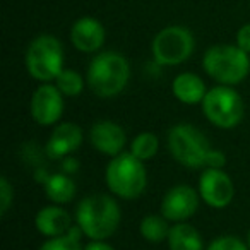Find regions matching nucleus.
<instances>
[{"label": "nucleus", "mask_w": 250, "mask_h": 250, "mask_svg": "<svg viewBox=\"0 0 250 250\" xmlns=\"http://www.w3.org/2000/svg\"><path fill=\"white\" fill-rule=\"evenodd\" d=\"M199 195L209 208L225 209L235 197V185L219 168H204L199 177Z\"/></svg>", "instance_id": "nucleus-9"}, {"label": "nucleus", "mask_w": 250, "mask_h": 250, "mask_svg": "<svg viewBox=\"0 0 250 250\" xmlns=\"http://www.w3.org/2000/svg\"><path fill=\"white\" fill-rule=\"evenodd\" d=\"M26 69L33 79L52 83L63 70V46L52 35H40L26 50Z\"/></svg>", "instance_id": "nucleus-6"}, {"label": "nucleus", "mask_w": 250, "mask_h": 250, "mask_svg": "<svg viewBox=\"0 0 250 250\" xmlns=\"http://www.w3.org/2000/svg\"><path fill=\"white\" fill-rule=\"evenodd\" d=\"M201 195L190 185H175L161 201V216L171 223H184L197 212Z\"/></svg>", "instance_id": "nucleus-11"}, {"label": "nucleus", "mask_w": 250, "mask_h": 250, "mask_svg": "<svg viewBox=\"0 0 250 250\" xmlns=\"http://www.w3.org/2000/svg\"><path fill=\"white\" fill-rule=\"evenodd\" d=\"M55 86L60 89V93L63 96H79L84 89V81L83 76H81L77 70L74 69H63L62 72L59 74V77L55 79Z\"/></svg>", "instance_id": "nucleus-21"}, {"label": "nucleus", "mask_w": 250, "mask_h": 250, "mask_svg": "<svg viewBox=\"0 0 250 250\" xmlns=\"http://www.w3.org/2000/svg\"><path fill=\"white\" fill-rule=\"evenodd\" d=\"M171 93L184 104H201L208 89L206 83L197 74L182 72L171 83Z\"/></svg>", "instance_id": "nucleus-16"}, {"label": "nucleus", "mask_w": 250, "mask_h": 250, "mask_svg": "<svg viewBox=\"0 0 250 250\" xmlns=\"http://www.w3.org/2000/svg\"><path fill=\"white\" fill-rule=\"evenodd\" d=\"M158 149H160L158 137L151 132H143L132 139L129 153H132L141 161H149L158 154Z\"/></svg>", "instance_id": "nucleus-20"}, {"label": "nucleus", "mask_w": 250, "mask_h": 250, "mask_svg": "<svg viewBox=\"0 0 250 250\" xmlns=\"http://www.w3.org/2000/svg\"><path fill=\"white\" fill-rule=\"evenodd\" d=\"M168 149L173 160L190 170L206 168L208 154L212 149L206 136L190 124H177L168 132Z\"/></svg>", "instance_id": "nucleus-5"}, {"label": "nucleus", "mask_w": 250, "mask_h": 250, "mask_svg": "<svg viewBox=\"0 0 250 250\" xmlns=\"http://www.w3.org/2000/svg\"><path fill=\"white\" fill-rule=\"evenodd\" d=\"M106 33L98 19L84 16L77 19L70 28V42L74 48L83 53H94L103 46Z\"/></svg>", "instance_id": "nucleus-14"}, {"label": "nucleus", "mask_w": 250, "mask_h": 250, "mask_svg": "<svg viewBox=\"0 0 250 250\" xmlns=\"http://www.w3.org/2000/svg\"><path fill=\"white\" fill-rule=\"evenodd\" d=\"M130 65L118 52H101L89 62L86 81L98 98H113L127 87Z\"/></svg>", "instance_id": "nucleus-2"}, {"label": "nucleus", "mask_w": 250, "mask_h": 250, "mask_svg": "<svg viewBox=\"0 0 250 250\" xmlns=\"http://www.w3.org/2000/svg\"><path fill=\"white\" fill-rule=\"evenodd\" d=\"M84 250H115V249L110 243L104 242V240H91V242L84 247Z\"/></svg>", "instance_id": "nucleus-28"}, {"label": "nucleus", "mask_w": 250, "mask_h": 250, "mask_svg": "<svg viewBox=\"0 0 250 250\" xmlns=\"http://www.w3.org/2000/svg\"><path fill=\"white\" fill-rule=\"evenodd\" d=\"M201 106L206 118L218 129L225 130L235 129L245 113V104L238 91L233 86H223V84L208 89Z\"/></svg>", "instance_id": "nucleus-7"}, {"label": "nucleus", "mask_w": 250, "mask_h": 250, "mask_svg": "<svg viewBox=\"0 0 250 250\" xmlns=\"http://www.w3.org/2000/svg\"><path fill=\"white\" fill-rule=\"evenodd\" d=\"M45 194L53 204H67L76 197V184L67 173L50 175L48 180L43 184Z\"/></svg>", "instance_id": "nucleus-18"}, {"label": "nucleus", "mask_w": 250, "mask_h": 250, "mask_svg": "<svg viewBox=\"0 0 250 250\" xmlns=\"http://www.w3.org/2000/svg\"><path fill=\"white\" fill-rule=\"evenodd\" d=\"M195 48L194 35L184 26H167L163 28L151 43L154 62L158 65H180L190 59Z\"/></svg>", "instance_id": "nucleus-8"}, {"label": "nucleus", "mask_w": 250, "mask_h": 250, "mask_svg": "<svg viewBox=\"0 0 250 250\" xmlns=\"http://www.w3.org/2000/svg\"><path fill=\"white\" fill-rule=\"evenodd\" d=\"M70 223H72L70 214L59 204H52L40 209L35 218L36 229L48 238H55V236H62L69 233V229L72 228Z\"/></svg>", "instance_id": "nucleus-15"}, {"label": "nucleus", "mask_w": 250, "mask_h": 250, "mask_svg": "<svg viewBox=\"0 0 250 250\" xmlns=\"http://www.w3.org/2000/svg\"><path fill=\"white\" fill-rule=\"evenodd\" d=\"M83 144V129L77 124L65 122L57 125L46 141L45 153L52 160H63L77 151Z\"/></svg>", "instance_id": "nucleus-13"}, {"label": "nucleus", "mask_w": 250, "mask_h": 250, "mask_svg": "<svg viewBox=\"0 0 250 250\" xmlns=\"http://www.w3.org/2000/svg\"><path fill=\"white\" fill-rule=\"evenodd\" d=\"M226 165V156L223 151L218 149H211L208 154V161H206V168H219L223 170Z\"/></svg>", "instance_id": "nucleus-26"}, {"label": "nucleus", "mask_w": 250, "mask_h": 250, "mask_svg": "<svg viewBox=\"0 0 250 250\" xmlns=\"http://www.w3.org/2000/svg\"><path fill=\"white\" fill-rule=\"evenodd\" d=\"M89 141L91 146L98 153L113 158L124 153L125 144H127V136L118 124L110 120H101L91 127Z\"/></svg>", "instance_id": "nucleus-12"}, {"label": "nucleus", "mask_w": 250, "mask_h": 250, "mask_svg": "<svg viewBox=\"0 0 250 250\" xmlns=\"http://www.w3.org/2000/svg\"><path fill=\"white\" fill-rule=\"evenodd\" d=\"M202 69L216 83L236 86L250 72L249 53L236 45H214L202 57Z\"/></svg>", "instance_id": "nucleus-4"}, {"label": "nucleus", "mask_w": 250, "mask_h": 250, "mask_svg": "<svg viewBox=\"0 0 250 250\" xmlns=\"http://www.w3.org/2000/svg\"><path fill=\"white\" fill-rule=\"evenodd\" d=\"M247 245H249V249H250V229H249V236H247Z\"/></svg>", "instance_id": "nucleus-29"}, {"label": "nucleus", "mask_w": 250, "mask_h": 250, "mask_svg": "<svg viewBox=\"0 0 250 250\" xmlns=\"http://www.w3.org/2000/svg\"><path fill=\"white\" fill-rule=\"evenodd\" d=\"M38 250H84V249L77 236H74L72 233H65L62 236L48 238Z\"/></svg>", "instance_id": "nucleus-22"}, {"label": "nucleus", "mask_w": 250, "mask_h": 250, "mask_svg": "<svg viewBox=\"0 0 250 250\" xmlns=\"http://www.w3.org/2000/svg\"><path fill=\"white\" fill-rule=\"evenodd\" d=\"M206 250H250V249L243 240L238 238V236L223 235L212 240Z\"/></svg>", "instance_id": "nucleus-23"}, {"label": "nucleus", "mask_w": 250, "mask_h": 250, "mask_svg": "<svg viewBox=\"0 0 250 250\" xmlns=\"http://www.w3.org/2000/svg\"><path fill=\"white\" fill-rule=\"evenodd\" d=\"M236 46H240L243 52H247L250 55V22L243 24L238 29V33H236Z\"/></svg>", "instance_id": "nucleus-25"}, {"label": "nucleus", "mask_w": 250, "mask_h": 250, "mask_svg": "<svg viewBox=\"0 0 250 250\" xmlns=\"http://www.w3.org/2000/svg\"><path fill=\"white\" fill-rule=\"evenodd\" d=\"M12 201H14V188H12L11 182L7 180V177H2L0 178V214H7Z\"/></svg>", "instance_id": "nucleus-24"}, {"label": "nucleus", "mask_w": 250, "mask_h": 250, "mask_svg": "<svg viewBox=\"0 0 250 250\" xmlns=\"http://www.w3.org/2000/svg\"><path fill=\"white\" fill-rule=\"evenodd\" d=\"M104 182L113 195L125 201H132L143 195L147 185V171L144 161L137 160L132 153L113 156L104 170Z\"/></svg>", "instance_id": "nucleus-3"}, {"label": "nucleus", "mask_w": 250, "mask_h": 250, "mask_svg": "<svg viewBox=\"0 0 250 250\" xmlns=\"http://www.w3.org/2000/svg\"><path fill=\"white\" fill-rule=\"evenodd\" d=\"M122 212L117 201L106 194H91L77 204L76 221L89 240H106L117 231Z\"/></svg>", "instance_id": "nucleus-1"}, {"label": "nucleus", "mask_w": 250, "mask_h": 250, "mask_svg": "<svg viewBox=\"0 0 250 250\" xmlns=\"http://www.w3.org/2000/svg\"><path fill=\"white\" fill-rule=\"evenodd\" d=\"M170 228L168 226V219L165 216H156V214H149L141 221L139 231L143 235V238L146 242L151 243H160L168 240L170 235Z\"/></svg>", "instance_id": "nucleus-19"}, {"label": "nucleus", "mask_w": 250, "mask_h": 250, "mask_svg": "<svg viewBox=\"0 0 250 250\" xmlns=\"http://www.w3.org/2000/svg\"><path fill=\"white\" fill-rule=\"evenodd\" d=\"M29 111L38 125L43 127L55 125L63 115V94L55 84L43 83L33 93Z\"/></svg>", "instance_id": "nucleus-10"}, {"label": "nucleus", "mask_w": 250, "mask_h": 250, "mask_svg": "<svg viewBox=\"0 0 250 250\" xmlns=\"http://www.w3.org/2000/svg\"><path fill=\"white\" fill-rule=\"evenodd\" d=\"M79 170V161L76 160V158L72 156H65L62 160V171L67 175H72L76 173V171Z\"/></svg>", "instance_id": "nucleus-27"}, {"label": "nucleus", "mask_w": 250, "mask_h": 250, "mask_svg": "<svg viewBox=\"0 0 250 250\" xmlns=\"http://www.w3.org/2000/svg\"><path fill=\"white\" fill-rule=\"evenodd\" d=\"M167 242L170 250H204L201 233L185 221L171 226Z\"/></svg>", "instance_id": "nucleus-17"}]
</instances>
